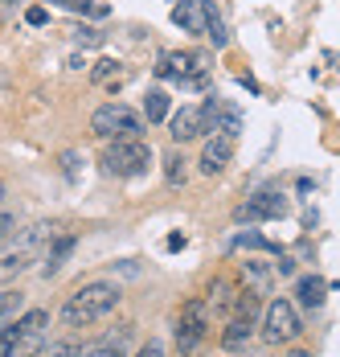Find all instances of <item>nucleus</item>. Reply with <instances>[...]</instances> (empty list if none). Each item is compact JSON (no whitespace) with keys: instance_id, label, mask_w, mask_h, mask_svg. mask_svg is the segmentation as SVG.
I'll return each mask as SVG.
<instances>
[{"instance_id":"nucleus-3","label":"nucleus","mask_w":340,"mask_h":357,"mask_svg":"<svg viewBox=\"0 0 340 357\" xmlns=\"http://www.w3.org/2000/svg\"><path fill=\"white\" fill-rule=\"evenodd\" d=\"M172 25H180L185 33L213 37V45H226V29H222L217 8H213L209 0H176V4H172Z\"/></svg>"},{"instance_id":"nucleus-12","label":"nucleus","mask_w":340,"mask_h":357,"mask_svg":"<svg viewBox=\"0 0 340 357\" xmlns=\"http://www.w3.org/2000/svg\"><path fill=\"white\" fill-rule=\"evenodd\" d=\"M250 337H254V321H246V317H230V324L222 328V349H242Z\"/></svg>"},{"instance_id":"nucleus-25","label":"nucleus","mask_w":340,"mask_h":357,"mask_svg":"<svg viewBox=\"0 0 340 357\" xmlns=\"http://www.w3.org/2000/svg\"><path fill=\"white\" fill-rule=\"evenodd\" d=\"M136 357H164V345H160V341H148V345H144Z\"/></svg>"},{"instance_id":"nucleus-26","label":"nucleus","mask_w":340,"mask_h":357,"mask_svg":"<svg viewBox=\"0 0 340 357\" xmlns=\"http://www.w3.org/2000/svg\"><path fill=\"white\" fill-rule=\"evenodd\" d=\"M291 357H311V354H307V349H295V354H291Z\"/></svg>"},{"instance_id":"nucleus-9","label":"nucleus","mask_w":340,"mask_h":357,"mask_svg":"<svg viewBox=\"0 0 340 357\" xmlns=\"http://www.w3.org/2000/svg\"><path fill=\"white\" fill-rule=\"evenodd\" d=\"M234 148H238V144H234V136H226V132H222V136H213V140H205L201 160H197L205 177H217V173H226V165L234 160Z\"/></svg>"},{"instance_id":"nucleus-11","label":"nucleus","mask_w":340,"mask_h":357,"mask_svg":"<svg viewBox=\"0 0 340 357\" xmlns=\"http://www.w3.org/2000/svg\"><path fill=\"white\" fill-rule=\"evenodd\" d=\"M238 291H242V287H234L230 280H213V284H209V296H201L205 308H209V317H230V312H234Z\"/></svg>"},{"instance_id":"nucleus-4","label":"nucleus","mask_w":340,"mask_h":357,"mask_svg":"<svg viewBox=\"0 0 340 357\" xmlns=\"http://www.w3.org/2000/svg\"><path fill=\"white\" fill-rule=\"evenodd\" d=\"M91 132L99 140H123V136H139L144 132V119L128 103H102L95 115H91Z\"/></svg>"},{"instance_id":"nucleus-27","label":"nucleus","mask_w":340,"mask_h":357,"mask_svg":"<svg viewBox=\"0 0 340 357\" xmlns=\"http://www.w3.org/2000/svg\"><path fill=\"white\" fill-rule=\"evenodd\" d=\"M0 202H4V181H0Z\"/></svg>"},{"instance_id":"nucleus-21","label":"nucleus","mask_w":340,"mask_h":357,"mask_svg":"<svg viewBox=\"0 0 340 357\" xmlns=\"http://www.w3.org/2000/svg\"><path fill=\"white\" fill-rule=\"evenodd\" d=\"M91 78H95V82H111V78H119V62H115V58H99L95 70H91Z\"/></svg>"},{"instance_id":"nucleus-28","label":"nucleus","mask_w":340,"mask_h":357,"mask_svg":"<svg viewBox=\"0 0 340 357\" xmlns=\"http://www.w3.org/2000/svg\"><path fill=\"white\" fill-rule=\"evenodd\" d=\"M0 4H4V0H0Z\"/></svg>"},{"instance_id":"nucleus-1","label":"nucleus","mask_w":340,"mask_h":357,"mask_svg":"<svg viewBox=\"0 0 340 357\" xmlns=\"http://www.w3.org/2000/svg\"><path fill=\"white\" fill-rule=\"evenodd\" d=\"M119 287L115 284H86L78 287L74 296H66V304H62V324L66 328H86V324L102 321V317H111L115 308H119Z\"/></svg>"},{"instance_id":"nucleus-19","label":"nucleus","mask_w":340,"mask_h":357,"mask_svg":"<svg viewBox=\"0 0 340 357\" xmlns=\"http://www.w3.org/2000/svg\"><path fill=\"white\" fill-rule=\"evenodd\" d=\"M78 354H82V349H78V345H70V341H49V345L41 341L29 357H78Z\"/></svg>"},{"instance_id":"nucleus-5","label":"nucleus","mask_w":340,"mask_h":357,"mask_svg":"<svg viewBox=\"0 0 340 357\" xmlns=\"http://www.w3.org/2000/svg\"><path fill=\"white\" fill-rule=\"evenodd\" d=\"M209 308H205L201 296H193V300H185L180 304V317H176V349L180 354H197L201 349V341L209 337Z\"/></svg>"},{"instance_id":"nucleus-24","label":"nucleus","mask_w":340,"mask_h":357,"mask_svg":"<svg viewBox=\"0 0 340 357\" xmlns=\"http://www.w3.org/2000/svg\"><path fill=\"white\" fill-rule=\"evenodd\" d=\"M13 230H17V218H13V214H0V243H4Z\"/></svg>"},{"instance_id":"nucleus-8","label":"nucleus","mask_w":340,"mask_h":357,"mask_svg":"<svg viewBox=\"0 0 340 357\" xmlns=\"http://www.w3.org/2000/svg\"><path fill=\"white\" fill-rule=\"evenodd\" d=\"M287 214V197L279 189H258L254 197H246L238 206V222H271V218H283Z\"/></svg>"},{"instance_id":"nucleus-20","label":"nucleus","mask_w":340,"mask_h":357,"mask_svg":"<svg viewBox=\"0 0 340 357\" xmlns=\"http://www.w3.org/2000/svg\"><path fill=\"white\" fill-rule=\"evenodd\" d=\"M25 267H29V255H25V250H13V255L0 259V275H17V271H25Z\"/></svg>"},{"instance_id":"nucleus-10","label":"nucleus","mask_w":340,"mask_h":357,"mask_svg":"<svg viewBox=\"0 0 340 357\" xmlns=\"http://www.w3.org/2000/svg\"><path fill=\"white\" fill-rule=\"evenodd\" d=\"M169 128H172V140L176 144L197 140V136H205V111L201 107H180L169 119Z\"/></svg>"},{"instance_id":"nucleus-13","label":"nucleus","mask_w":340,"mask_h":357,"mask_svg":"<svg viewBox=\"0 0 340 357\" xmlns=\"http://www.w3.org/2000/svg\"><path fill=\"white\" fill-rule=\"evenodd\" d=\"M295 296H300V304H304V308H320V304H324V296H328V284H324L320 275H304L300 287H295Z\"/></svg>"},{"instance_id":"nucleus-17","label":"nucleus","mask_w":340,"mask_h":357,"mask_svg":"<svg viewBox=\"0 0 340 357\" xmlns=\"http://www.w3.org/2000/svg\"><path fill=\"white\" fill-rule=\"evenodd\" d=\"M185 165H189V160H185L180 152H169V156H164V181H169V185H185V177H189Z\"/></svg>"},{"instance_id":"nucleus-22","label":"nucleus","mask_w":340,"mask_h":357,"mask_svg":"<svg viewBox=\"0 0 340 357\" xmlns=\"http://www.w3.org/2000/svg\"><path fill=\"white\" fill-rule=\"evenodd\" d=\"M78 357H123V349H119V345H107V341H102V345H95V349H86V354H78Z\"/></svg>"},{"instance_id":"nucleus-18","label":"nucleus","mask_w":340,"mask_h":357,"mask_svg":"<svg viewBox=\"0 0 340 357\" xmlns=\"http://www.w3.org/2000/svg\"><path fill=\"white\" fill-rule=\"evenodd\" d=\"M70 250H74V238H70V234H62V238L54 243V250L45 255V275H54V271L62 267V259H66Z\"/></svg>"},{"instance_id":"nucleus-15","label":"nucleus","mask_w":340,"mask_h":357,"mask_svg":"<svg viewBox=\"0 0 340 357\" xmlns=\"http://www.w3.org/2000/svg\"><path fill=\"white\" fill-rule=\"evenodd\" d=\"M25 308V291H17V287H4L0 291V324H8L17 312Z\"/></svg>"},{"instance_id":"nucleus-14","label":"nucleus","mask_w":340,"mask_h":357,"mask_svg":"<svg viewBox=\"0 0 340 357\" xmlns=\"http://www.w3.org/2000/svg\"><path fill=\"white\" fill-rule=\"evenodd\" d=\"M271 275H275V267L263 263V259H246V263H242V280H246L250 287H258V291L271 287Z\"/></svg>"},{"instance_id":"nucleus-6","label":"nucleus","mask_w":340,"mask_h":357,"mask_svg":"<svg viewBox=\"0 0 340 357\" xmlns=\"http://www.w3.org/2000/svg\"><path fill=\"white\" fill-rule=\"evenodd\" d=\"M300 333H304V324H300L295 304L283 300V296H275L271 304L263 308V337H267L271 345H291Z\"/></svg>"},{"instance_id":"nucleus-2","label":"nucleus","mask_w":340,"mask_h":357,"mask_svg":"<svg viewBox=\"0 0 340 357\" xmlns=\"http://www.w3.org/2000/svg\"><path fill=\"white\" fill-rule=\"evenodd\" d=\"M148 165H152V144H144L139 136H123L102 152V169L111 177H139L148 173Z\"/></svg>"},{"instance_id":"nucleus-7","label":"nucleus","mask_w":340,"mask_h":357,"mask_svg":"<svg viewBox=\"0 0 340 357\" xmlns=\"http://www.w3.org/2000/svg\"><path fill=\"white\" fill-rule=\"evenodd\" d=\"M156 74H160V78H180V82H201L205 74H209V54H197V50L160 54Z\"/></svg>"},{"instance_id":"nucleus-16","label":"nucleus","mask_w":340,"mask_h":357,"mask_svg":"<svg viewBox=\"0 0 340 357\" xmlns=\"http://www.w3.org/2000/svg\"><path fill=\"white\" fill-rule=\"evenodd\" d=\"M144 115H148V123L169 119V95H164V91H148V99H144Z\"/></svg>"},{"instance_id":"nucleus-23","label":"nucleus","mask_w":340,"mask_h":357,"mask_svg":"<svg viewBox=\"0 0 340 357\" xmlns=\"http://www.w3.org/2000/svg\"><path fill=\"white\" fill-rule=\"evenodd\" d=\"M25 21H29V25H45V21H49V13H45L41 4H33V8L25 13Z\"/></svg>"}]
</instances>
